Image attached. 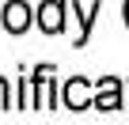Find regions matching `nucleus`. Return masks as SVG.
<instances>
[{"label": "nucleus", "mask_w": 129, "mask_h": 125, "mask_svg": "<svg viewBox=\"0 0 129 125\" xmlns=\"http://www.w3.org/2000/svg\"><path fill=\"white\" fill-rule=\"evenodd\" d=\"M64 12H69V0H42L38 12H34V23L46 34H61L64 30Z\"/></svg>", "instance_id": "nucleus-1"}, {"label": "nucleus", "mask_w": 129, "mask_h": 125, "mask_svg": "<svg viewBox=\"0 0 129 125\" xmlns=\"http://www.w3.org/2000/svg\"><path fill=\"white\" fill-rule=\"evenodd\" d=\"M61 102L69 106V110H91V106H95V99H91L87 80H84V76L64 80V87H61Z\"/></svg>", "instance_id": "nucleus-2"}, {"label": "nucleus", "mask_w": 129, "mask_h": 125, "mask_svg": "<svg viewBox=\"0 0 129 125\" xmlns=\"http://www.w3.org/2000/svg\"><path fill=\"white\" fill-rule=\"evenodd\" d=\"M0 23H4L8 34H23V30L34 23V15H30V8H27V0H8L4 12H0Z\"/></svg>", "instance_id": "nucleus-3"}, {"label": "nucleus", "mask_w": 129, "mask_h": 125, "mask_svg": "<svg viewBox=\"0 0 129 125\" xmlns=\"http://www.w3.org/2000/svg\"><path fill=\"white\" fill-rule=\"evenodd\" d=\"M99 15H103V0H91V8H80L76 0H72V19H76V27H80V34H76V49L91 42V27H95Z\"/></svg>", "instance_id": "nucleus-4"}, {"label": "nucleus", "mask_w": 129, "mask_h": 125, "mask_svg": "<svg viewBox=\"0 0 129 125\" xmlns=\"http://www.w3.org/2000/svg\"><path fill=\"white\" fill-rule=\"evenodd\" d=\"M95 110H121V80L103 76L95 84Z\"/></svg>", "instance_id": "nucleus-5"}, {"label": "nucleus", "mask_w": 129, "mask_h": 125, "mask_svg": "<svg viewBox=\"0 0 129 125\" xmlns=\"http://www.w3.org/2000/svg\"><path fill=\"white\" fill-rule=\"evenodd\" d=\"M19 110H42V102H38V76L34 72L19 80Z\"/></svg>", "instance_id": "nucleus-6"}, {"label": "nucleus", "mask_w": 129, "mask_h": 125, "mask_svg": "<svg viewBox=\"0 0 129 125\" xmlns=\"http://www.w3.org/2000/svg\"><path fill=\"white\" fill-rule=\"evenodd\" d=\"M12 106V91H8V80L0 76V110H8Z\"/></svg>", "instance_id": "nucleus-7"}, {"label": "nucleus", "mask_w": 129, "mask_h": 125, "mask_svg": "<svg viewBox=\"0 0 129 125\" xmlns=\"http://www.w3.org/2000/svg\"><path fill=\"white\" fill-rule=\"evenodd\" d=\"M121 15H125V27H129V0H125V4H121Z\"/></svg>", "instance_id": "nucleus-8"}]
</instances>
